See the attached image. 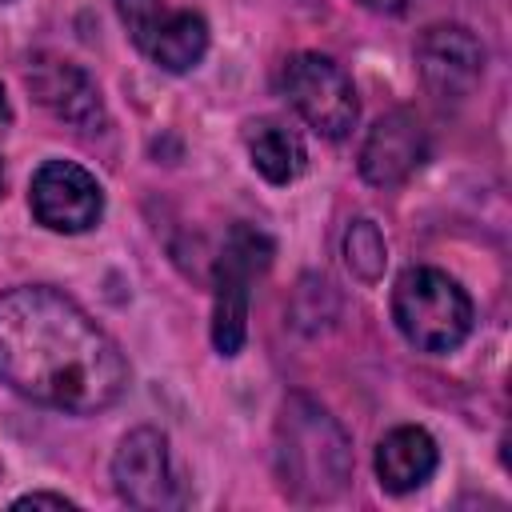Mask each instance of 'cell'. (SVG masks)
Instances as JSON below:
<instances>
[{
  "label": "cell",
  "mask_w": 512,
  "mask_h": 512,
  "mask_svg": "<svg viewBox=\"0 0 512 512\" xmlns=\"http://www.w3.org/2000/svg\"><path fill=\"white\" fill-rule=\"evenodd\" d=\"M0 380L32 404L92 416L124 396L128 360L72 296L20 284L0 296Z\"/></svg>",
  "instance_id": "1"
},
{
  "label": "cell",
  "mask_w": 512,
  "mask_h": 512,
  "mask_svg": "<svg viewBox=\"0 0 512 512\" xmlns=\"http://www.w3.org/2000/svg\"><path fill=\"white\" fill-rule=\"evenodd\" d=\"M276 476H280V488L300 504L340 496L352 476L348 432L312 396H288L280 408Z\"/></svg>",
  "instance_id": "2"
},
{
  "label": "cell",
  "mask_w": 512,
  "mask_h": 512,
  "mask_svg": "<svg viewBox=\"0 0 512 512\" xmlns=\"http://www.w3.org/2000/svg\"><path fill=\"white\" fill-rule=\"evenodd\" d=\"M392 320L400 336L420 352H452L472 332V300L468 292L440 268L416 264L396 276L392 288Z\"/></svg>",
  "instance_id": "3"
},
{
  "label": "cell",
  "mask_w": 512,
  "mask_h": 512,
  "mask_svg": "<svg viewBox=\"0 0 512 512\" xmlns=\"http://www.w3.org/2000/svg\"><path fill=\"white\" fill-rule=\"evenodd\" d=\"M272 236L256 224H232L216 256L212 276V344L220 356H236L248 336V296L252 280L272 264Z\"/></svg>",
  "instance_id": "4"
},
{
  "label": "cell",
  "mask_w": 512,
  "mask_h": 512,
  "mask_svg": "<svg viewBox=\"0 0 512 512\" xmlns=\"http://www.w3.org/2000/svg\"><path fill=\"white\" fill-rule=\"evenodd\" d=\"M280 88L288 104L300 112V120L324 140H344L360 116L356 88L332 56H320V52L288 56L280 72Z\"/></svg>",
  "instance_id": "5"
},
{
  "label": "cell",
  "mask_w": 512,
  "mask_h": 512,
  "mask_svg": "<svg viewBox=\"0 0 512 512\" xmlns=\"http://www.w3.org/2000/svg\"><path fill=\"white\" fill-rule=\"evenodd\" d=\"M112 480H116L120 500L132 508L160 512V508L184 504V488L172 468L168 436L156 428H132L120 440V448L112 456Z\"/></svg>",
  "instance_id": "6"
},
{
  "label": "cell",
  "mask_w": 512,
  "mask_h": 512,
  "mask_svg": "<svg viewBox=\"0 0 512 512\" xmlns=\"http://www.w3.org/2000/svg\"><path fill=\"white\" fill-rule=\"evenodd\" d=\"M28 208L48 232H88L104 212V192L76 160H44L28 188Z\"/></svg>",
  "instance_id": "7"
},
{
  "label": "cell",
  "mask_w": 512,
  "mask_h": 512,
  "mask_svg": "<svg viewBox=\"0 0 512 512\" xmlns=\"http://www.w3.org/2000/svg\"><path fill=\"white\" fill-rule=\"evenodd\" d=\"M416 68L440 104H460L484 76V44L464 24H432L416 40Z\"/></svg>",
  "instance_id": "8"
},
{
  "label": "cell",
  "mask_w": 512,
  "mask_h": 512,
  "mask_svg": "<svg viewBox=\"0 0 512 512\" xmlns=\"http://www.w3.org/2000/svg\"><path fill=\"white\" fill-rule=\"evenodd\" d=\"M428 160V136H424V124L396 108L388 116H380L372 128H368V140L360 148V176L376 188H396L404 184L420 164Z\"/></svg>",
  "instance_id": "9"
},
{
  "label": "cell",
  "mask_w": 512,
  "mask_h": 512,
  "mask_svg": "<svg viewBox=\"0 0 512 512\" xmlns=\"http://www.w3.org/2000/svg\"><path fill=\"white\" fill-rule=\"evenodd\" d=\"M28 88L32 96L56 112L60 120H68L80 132H92L96 124H104V104H100V88L92 84V76L72 64V60H56V56H36L28 64Z\"/></svg>",
  "instance_id": "10"
},
{
  "label": "cell",
  "mask_w": 512,
  "mask_h": 512,
  "mask_svg": "<svg viewBox=\"0 0 512 512\" xmlns=\"http://www.w3.org/2000/svg\"><path fill=\"white\" fill-rule=\"evenodd\" d=\"M132 44L164 72H188L208 52V20L192 8H176V12L160 8Z\"/></svg>",
  "instance_id": "11"
},
{
  "label": "cell",
  "mask_w": 512,
  "mask_h": 512,
  "mask_svg": "<svg viewBox=\"0 0 512 512\" xmlns=\"http://www.w3.org/2000/svg\"><path fill=\"white\" fill-rule=\"evenodd\" d=\"M436 464H440V452H436V440L424 428L404 424V428H392L376 444V476H380L384 492L404 496V492L428 484Z\"/></svg>",
  "instance_id": "12"
},
{
  "label": "cell",
  "mask_w": 512,
  "mask_h": 512,
  "mask_svg": "<svg viewBox=\"0 0 512 512\" xmlns=\"http://www.w3.org/2000/svg\"><path fill=\"white\" fill-rule=\"evenodd\" d=\"M244 144H248L252 168L268 184H292L308 164L304 140L280 120H252L248 132H244Z\"/></svg>",
  "instance_id": "13"
},
{
  "label": "cell",
  "mask_w": 512,
  "mask_h": 512,
  "mask_svg": "<svg viewBox=\"0 0 512 512\" xmlns=\"http://www.w3.org/2000/svg\"><path fill=\"white\" fill-rule=\"evenodd\" d=\"M344 264L352 268L356 280L364 284H376L384 276V264H388V248H384V236L372 220H352L348 232H344Z\"/></svg>",
  "instance_id": "14"
},
{
  "label": "cell",
  "mask_w": 512,
  "mask_h": 512,
  "mask_svg": "<svg viewBox=\"0 0 512 512\" xmlns=\"http://www.w3.org/2000/svg\"><path fill=\"white\" fill-rule=\"evenodd\" d=\"M160 8H164V0H116V12H120V20H124V28H128L132 40L152 24V16Z\"/></svg>",
  "instance_id": "15"
},
{
  "label": "cell",
  "mask_w": 512,
  "mask_h": 512,
  "mask_svg": "<svg viewBox=\"0 0 512 512\" xmlns=\"http://www.w3.org/2000/svg\"><path fill=\"white\" fill-rule=\"evenodd\" d=\"M12 508H76V500L56 496V492H28V496H20Z\"/></svg>",
  "instance_id": "16"
},
{
  "label": "cell",
  "mask_w": 512,
  "mask_h": 512,
  "mask_svg": "<svg viewBox=\"0 0 512 512\" xmlns=\"http://www.w3.org/2000/svg\"><path fill=\"white\" fill-rule=\"evenodd\" d=\"M356 4H364V8H372V12H404L408 8V0H356Z\"/></svg>",
  "instance_id": "17"
},
{
  "label": "cell",
  "mask_w": 512,
  "mask_h": 512,
  "mask_svg": "<svg viewBox=\"0 0 512 512\" xmlns=\"http://www.w3.org/2000/svg\"><path fill=\"white\" fill-rule=\"evenodd\" d=\"M12 120V108H8V96H4V84H0V128Z\"/></svg>",
  "instance_id": "18"
},
{
  "label": "cell",
  "mask_w": 512,
  "mask_h": 512,
  "mask_svg": "<svg viewBox=\"0 0 512 512\" xmlns=\"http://www.w3.org/2000/svg\"><path fill=\"white\" fill-rule=\"evenodd\" d=\"M0 192H4V168H0Z\"/></svg>",
  "instance_id": "19"
}]
</instances>
